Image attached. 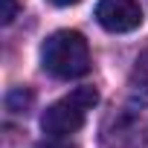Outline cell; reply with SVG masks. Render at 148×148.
<instances>
[{
    "mask_svg": "<svg viewBox=\"0 0 148 148\" xmlns=\"http://www.w3.org/2000/svg\"><path fill=\"white\" fill-rule=\"evenodd\" d=\"M41 67L52 79L70 82L90 73V47L82 32L58 29L41 44Z\"/></svg>",
    "mask_w": 148,
    "mask_h": 148,
    "instance_id": "1",
    "label": "cell"
},
{
    "mask_svg": "<svg viewBox=\"0 0 148 148\" xmlns=\"http://www.w3.org/2000/svg\"><path fill=\"white\" fill-rule=\"evenodd\" d=\"M105 148H142L148 145V90L116 105L102 122Z\"/></svg>",
    "mask_w": 148,
    "mask_h": 148,
    "instance_id": "2",
    "label": "cell"
},
{
    "mask_svg": "<svg viewBox=\"0 0 148 148\" xmlns=\"http://www.w3.org/2000/svg\"><path fill=\"white\" fill-rule=\"evenodd\" d=\"M96 102H99L96 87H76L73 93H67L64 99L52 102L41 113L44 134L47 136H70V134H76L87 122V113L96 108Z\"/></svg>",
    "mask_w": 148,
    "mask_h": 148,
    "instance_id": "3",
    "label": "cell"
},
{
    "mask_svg": "<svg viewBox=\"0 0 148 148\" xmlns=\"http://www.w3.org/2000/svg\"><path fill=\"white\" fill-rule=\"evenodd\" d=\"M93 15H96V23L105 32H113V35L134 32L142 23V6H139V0H99Z\"/></svg>",
    "mask_w": 148,
    "mask_h": 148,
    "instance_id": "4",
    "label": "cell"
},
{
    "mask_svg": "<svg viewBox=\"0 0 148 148\" xmlns=\"http://www.w3.org/2000/svg\"><path fill=\"white\" fill-rule=\"evenodd\" d=\"M32 102H35V96L29 87H15L6 93V110L9 113H29Z\"/></svg>",
    "mask_w": 148,
    "mask_h": 148,
    "instance_id": "5",
    "label": "cell"
},
{
    "mask_svg": "<svg viewBox=\"0 0 148 148\" xmlns=\"http://www.w3.org/2000/svg\"><path fill=\"white\" fill-rule=\"evenodd\" d=\"M131 79L139 84V90H148V52H142L134 64V73H131Z\"/></svg>",
    "mask_w": 148,
    "mask_h": 148,
    "instance_id": "6",
    "label": "cell"
},
{
    "mask_svg": "<svg viewBox=\"0 0 148 148\" xmlns=\"http://www.w3.org/2000/svg\"><path fill=\"white\" fill-rule=\"evenodd\" d=\"M32 148H76L67 136H47V139H41L38 145H32Z\"/></svg>",
    "mask_w": 148,
    "mask_h": 148,
    "instance_id": "7",
    "label": "cell"
},
{
    "mask_svg": "<svg viewBox=\"0 0 148 148\" xmlns=\"http://www.w3.org/2000/svg\"><path fill=\"white\" fill-rule=\"evenodd\" d=\"M15 15H18V3H15V0H3V15H0V18H3L6 26L15 21Z\"/></svg>",
    "mask_w": 148,
    "mask_h": 148,
    "instance_id": "8",
    "label": "cell"
},
{
    "mask_svg": "<svg viewBox=\"0 0 148 148\" xmlns=\"http://www.w3.org/2000/svg\"><path fill=\"white\" fill-rule=\"evenodd\" d=\"M52 6H73V3H79V0H49Z\"/></svg>",
    "mask_w": 148,
    "mask_h": 148,
    "instance_id": "9",
    "label": "cell"
}]
</instances>
